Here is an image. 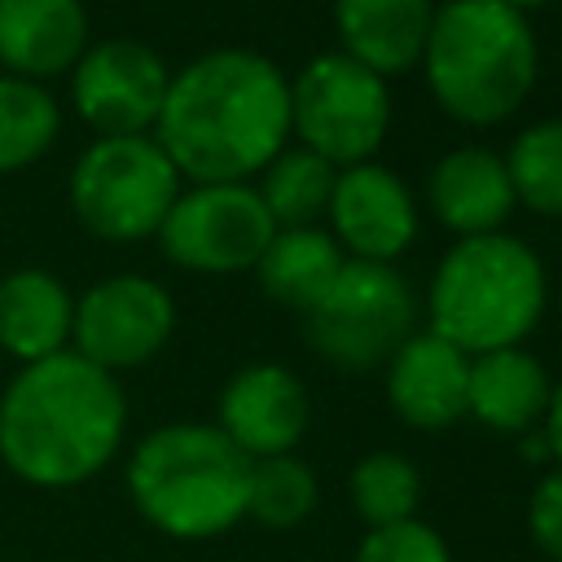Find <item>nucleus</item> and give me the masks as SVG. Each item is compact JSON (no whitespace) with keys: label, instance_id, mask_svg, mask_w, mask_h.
I'll return each instance as SVG.
<instances>
[{"label":"nucleus","instance_id":"1","mask_svg":"<svg viewBox=\"0 0 562 562\" xmlns=\"http://www.w3.org/2000/svg\"><path fill=\"white\" fill-rule=\"evenodd\" d=\"M149 136L189 184L250 180L290 145V75L255 48H211L171 75Z\"/></svg>","mask_w":562,"mask_h":562},{"label":"nucleus","instance_id":"2","mask_svg":"<svg viewBox=\"0 0 562 562\" xmlns=\"http://www.w3.org/2000/svg\"><path fill=\"white\" fill-rule=\"evenodd\" d=\"M123 435V382L70 347L18 364L0 395V461L9 474L44 492L97 479L119 457Z\"/></svg>","mask_w":562,"mask_h":562},{"label":"nucleus","instance_id":"3","mask_svg":"<svg viewBox=\"0 0 562 562\" xmlns=\"http://www.w3.org/2000/svg\"><path fill=\"white\" fill-rule=\"evenodd\" d=\"M417 66L448 119L496 127L527 105L540 75V44L527 13L505 0H439Z\"/></svg>","mask_w":562,"mask_h":562},{"label":"nucleus","instance_id":"4","mask_svg":"<svg viewBox=\"0 0 562 562\" xmlns=\"http://www.w3.org/2000/svg\"><path fill=\"white\" fill-rule=\"evenodd\" d=\"M250 457L215 422H167L127 457L136 514L171 540H211L246 518Z\"/></svg>","mask_w":562,"mask_h":562},{"label":"nucleus","instance_id":"5","mask_svg":"<svg viewBox=\"0 0 562 562\" xmlns=\"http://www.w3.org/2000/svg\"><path fill=\"white\" fill-rule=\"evenodd\" d=\"M549 303V277L540 255L514 233L457 237L426 290V329L483 356L496 347H522Z\"/></svg>","mask_w":562,"mask_h":562},{"label":"nucleus","instance_id":"6","mask_svg":"<svg viewBox=\"0 0 562 562\" xmlns=\"http://www.w3.org/2000/svg\"><path fill=\"white\" fill-rule=\"evenodd\" d=\"M417 329V294L395 263L347 259L303 312L307 347L338 373H373Z\"/></svg>","mask_w":562,"mask_h":562},{"label":"nucleus","instance_id":"7","mask_svg":"<svg viewBox=\"0 0 562 562\" xmlns=\"http://www.w3.org/2000/svg\"><path fill=\"white\" fill-rule=\"evenodd\" d=\"M180 171L154 136H97L70 167V211L101 241H145L167 220Z\"/></svg>","mask_w":562,"mask_h":562},{"label":"nucleus","instance_id":"8","mask_svg":"<svg viewBox=\"0 0 562 562\" xmlns=\"http://www.w3.org/2000/svg\"><path fill=\"white\" fill-rule=\"evenodd\" d=\"M391 132V88L347 53H321L290 79V136L329 167L378 158Z\"/></svg>","mask_w":562,"mask_h":562},{"label":"nucleus","instance_id":"9","mask_svg":"<svg viewBox=\"0 0 562 562\" xmlns=\"http://www.w3.org/2000/svg\"><path fill=\"white\" fill-rule=\"evenodd\" d=\"M272 233L277 224L263 211L255 184L233 180V184H184L154 237L176 268L202 277H233L259 263Z\"/></svg>","mask_w":562,"mask_h":562},{"label":"nucleus","instance_id":"10","mask_svg":"<svg viewBox=\"0 0 562 562\" xmlns=\"http://www.w3.org/2000/svg\"><path fill=\"white\" fill-rule=\"evenodd\" d=\"M176 334V299L162 281L140 272H119L83 294H75V325L70 351L101 364L105 373L140 369L154 360Z\"/></svg>","mask_w":562,"mask_h":562},{"label":"nucleus","instance_id":"11","mask_svg":"<svg viewBox=\"0 0 562 562\" xmlns=\"http://www.w3.org/2000/svg\"><path fill=\"white\" fill-rule=\"evenodd\" d=\"M171 70L140 40H97L70 66V105L97 136H149Z\"/></svg>","mask_w":562,"mask_h":562},{"label":"nucleus","instance_id":"12","mask_svg":"<svg viewBox=\"0 0 562 562\" xmlns=\"http://www.w3.org/2000/svg\"><path fill=\"white\" fill-rule=\"evenodd\" d=\"M325 224L347 259L395 263L417 241V193L378 158L338 167Z\"/></svg>","mask_w":562,"mask_h":562},{"label":"nucleus","instance_id":"13","mask_svg":"<svg viewBox=\"0 0 562 562\" xmlns=\"http://www.w3.org/2000/svg\"><path fill=\"white\" fill-rule=\"evenodd\" d=\"M215 426L250 457H281L294 452L312 426V395L303 378L285 364L255 360L241 364L215 404Z\"/></svg>","mask_w":562,"mask_h":562},{"label":"nucleus","instance_id":"14","mask_svg":"<svg viewBox=\"0 0 562 562\" xmlns=\"http://www.w3.org/2000/svg\"><path fill=\"white\" fill-rule=\"evenodd\" d=\"M386 404L413 430H448L465 417L470 356L430 329H413L382 364Z\"/></svg>","mask_w":562,"mask_h":562},{"label":"nucleus","instance_id":"15","mask_svg":"<svg viewBox=\"0 0 562 562\" xmlns=\"http://www.w3.org/2000/svg\"><path fill=\"white\" fill-rule=\"evenodd\" d=\"M426 206L452 237L501 233V224L518 206L505 154L487 145H457L439 154L426 176Z\"/></svg>","mask_w":562,"mask_h":562},{"label":"nucleus","instance_id":"16","mask_svg":"<svg viewBox=\"0 0 562 562\" xmlns=\"http://www.w3.org/2000/svg\"><path fill=\"white\" fill-rule=\"evenodd\" d=\"M83 0H0V70L48 83L88 48Z\"/></svg>","mask_w":562,"mask_h":562},{"label":"nucleus","instance_id":"17","mask_svg":"<svg viewBox=\"0 0 562 562\" xmlns=\"http://www.w3.org/2000/svg\"><path fill=\"white\" fill-rule=\"evenodd\" d=\"M439 0H334L338 53L391 79L422 61Z\"/></svg>","mask_w":562,"mask_h":562},{"label":"nucleus","instance_id":"18","mask_svg":"<svg viewBox=\"0 0 562 562\" xmlns=\"http://www.w3.org/2000/svg\"><path fill=\"white\" fill-rule=\"evenodd\" d=\"M553 395V378L527 347H496L470 356L465 382V417L501 435H527L544 422Z\"/></svg>","mask_w":562,"mask_h":562},{"label":"nucleus","instance_id":"19","mask_svg":"<svg viewBox=\"0 0 562 562\" xmlns=\"http://www.w3.org/2000/svg\"><path fill=\"white\" fill-rule=\"evenodd\" d=\"M75 294L48 268H13L0 277V351L18 364L48 360L70 347Z\"/></svg>","mask_w":562,"mask_h":562},{"label":"nucleus","instance_id":"20","mask_svg":"<svg viewBox=\"0 0 562 562\" xmlns=\"http://www.w3.org/2000/svg\"><path fill=\"white\" fill-rule=\"evenodd\" d=\"M342 263H347V255L329 237V228L307 224V228H277L250 272L272 303L303 316L329 290V281L338 277Z\"/></svg>","mask_w":562,"mask_h":562},{"label":"nucleus","instance_id":"21","mask_svg":"<svg viewBox=\"0 0 562 562\" xmlns=\"http://www.w3.org/2000/svg\"><path fill=\"white\" fill-rule=\"evenodd\" d=\"M334 176H338V167H329L321 154H312L303 145H285L259 171L255 193H259V202L277 228H307V224L325 220Z\"/></svg>","mask_w":562,"mask_h":562},{"label":"nucleus","instance_id":"22","mask_svg":"<svg viewBox=\"0 0 562 562\" xmlns=\"http://www.w3.org/2000/svg\"><path fill=\"white\" fill-rule=\"evenodd\" d=\"M61 132V105L44 83L0 70V176L40 162Z\"/></svg>","mask_w":562,"mask_h":562},{"label":"nucleus","instance_id":"23","mask_svg":"<svg viewBox=\"0 0 562 562\" xmlns=\"http://www.w3.org/2000/svg\"><path fill=\"white\" fill-rule=\"evenodd\" d=\"M505 171L518 206L562 220V119L527 123L505 149Z\"/></svg>","mask_w":562,"mask_h":562},{"label":"nucleus","instance_id":"24","mask_svg":"<svg viewBox=\"0 0 562 562\" xmlns=\"http://www.w3.org/2000/svg\"><path fill=\"white\" fill-rule=\"evenodd\" d=\"M347 496H351V509L369 527L408 522V518H417V505H422V474L404 452L378 448L351 465Z\"/></svg>","mask_w":562,"mask_h":562},{"label":"nucleus","instance_id":"25","mask_svg":"<svg viewBox=\"0 0 562 562\" xmlns=\"http://www.w3.org/2000/svg\"><path fill=\"white\" fill-rule=\"evenodd\" d=\"M321 483L312 465L299 452L281 457H259L250 461V492H246V518L272 531H290L316 514Z\"/></svg>","mask_w":562,"mask_h":562},{"label":"nucleus","instance_id":"26","mask_svg":"<svg viewBox=\"0 0 562 562\" xmlns=\"http://www.w3.org/2000/svg\"><path fill=\"white\" fill-rule=\"evenodd\" d=\"M351 562H452V549L430 522L408 518L391 527H369Z\"/></svg>","mask_w":562,"mask_h":562},{"label":"nucleus","instance_id":"27","mask_svg":"<svg viewBox=\"0 0 562 562\" xmlns=\"http://www.w3.org/2000/svg\"><path fill=\"white\" fill-rule=\"evenodd\" d=\"M527 536L544 558L562 562V465H549L536 479L527 496Z\"/></svg>","mask_w":562,"mask_h":562},{"label":"nucleus","instance_id":"28","mask_svg":"<svg viewBox=\"0 0 562 562\" xmlns=\"http://www.w3.org/2000/svg\"><path fill=\"white\" fill-rule=\"evenodd\" d=\"M549 448H553V465H562V382H553V395H549V408H544V422H540Z\"/></svg>","mask_w":562,"mask_h":562},{"label":"nucleus","instance_id":"29","mask_svg":"<svg viewBox=\"0 0 562 562\" xmlns=\"http://www.w3.org/2000/svg\"><path fill=\"white\" fill-rule=\"evenodd\" d=\"M509 9H518V13H531V9H544V4H553V0H505Z\"/></svg>","mask_w":562,"mask_h":562}]
</instances>
